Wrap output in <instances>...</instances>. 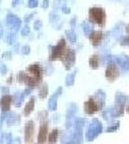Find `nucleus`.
<instances>
[{"label": "nucleus", "mask_w": 129, "mask_h": 144, "mask_svg": "<svg viewBox=\"0 0 129 144\" xmlns=\"http://www.w3.org/2000/svg\"><path fill=\"white\" fill-rule=\"evenodd\" d=\"M89 17L92 22L99 26H103L105 23L106 13L102 8L93 7V8H91L89 11Z\"/></svg>", "instance_id": "f257e3e1"}, {"label": "nucleus", "mask_w": 129, "mask_h": 144, "mask_svg": "<svg viewBox=\"0 0 129 144\" xmlns=\"http://www.w3.org/2000/svg\"><path fill=\"white\" fill-rule=\"evenodd\" d=\"M105 101L99 99L98 97H96L94 95V97H91L87 102L84 105V109H85V112L87 114H93L95 111L99 110L104 105Z\"/></svg>", "instance_id": "f03ea898"}, {"label": "nucleus", "mask_w": 129, "mask_h": 144, "mask_svg": "<svg viewBox=\"0 0 129 144\" xmlns=\"http://www.w3.org/2000/svg\"><path fill=\"white\" fill-rule=\"evenodd\" d=\"M67 44H66V40L64 38L60 39V41L58 42V44L56 46L52 47V52L50 55V60L51 61H55L57 59H63V57L65 56V54L67 53Z\"/></svg>", "instance_id": "7ed1b4c3"}, {"label": "nucleus", "mask_w": 129, "mask_h": 144, "mask_svg": "<svg viewBox=\"0 0 129 144\" xmlns=\"http://www.w3.org/2000/svg\"><path fill=\"white\" fill-rule=\"evenodd\" d=\"M102 132V125L97 119H93L91 125L89 126L87 130V134H86V137H87L88 141H93L100 133Z\"/></svg>", "instance_id": "20e7f679"}, {"label": "nucleus", "mask_w": 129, "mask_h": 144, "mask_svg": "<svg viewBox=\"0 0 129 144\" xmlns=\"http://www.w3.org/2000/svg\"><path fill=\"white\" fill-rule=\"evenodd\" d=\"M6 21H7V25L11 29V32H13V33H17L21 26V20L13 13L7 14Z\"/></svg>", "instance_id": "39448f33"}, {"label": "nucleus", "mask_w": 129, "mask_h": 144, "mask_svg": "<svg viewBox=\"0 0 129 144\" xmlns=\"http://www.w3.org/2000/svg\"><path fill=\"white\" fill-rule=\"evenodd\" d=\"M62 61L64 63V65H65L66 69L69 70L71 67L73 66V64L75 63V51L71 50V49H67V53L63 57Z\"/></svg>", "instance_id": "423d86ee"}, {"label": "nucleus", "mask_w": 129, "mask_h": 144, "mask_svg": "<svg viewBox=\"0 0 129 144\" xmlns=\"http://www.w3.org/2000/svg\"><path fill=\"white\" fill-rule=\"evenodd\" d=\"M105 75H106V78L109 81H115L120 76V69L118 68V66L114 63L109 64L107 68H106Z\"/></svg>", "instance_id": "0eeeda50"}, {"label": "nucleus", "mask_w": 129, "mask_h": 144, "mask_svg": "<svg viewBox=\"0 0 129 144\" xmlns=\"http://www.w3.org/2000/svg\"><path fill=\"white\" fill-rule=\"evenodd\" d=\"M34 121L30 120L26 123L25 126V142L26 143H32L34 139Z\"/></svg>", "instance_id": "6e6552de"}, {"label": "nucleus", "mask_w": 129, "mask_h": 144, "mask_svg": "<svg viewBox=\"0 0 129 144\" xmlns=\"http://www.w3.org/2000/svg\"><path fill=\"white\" fill-rule=\"evenodd\" d=\"M76 110H77V106L74 103L69 105V107L67 109V122H66L67 129H69L71 126H72V118L74 117Z\"/></svg>", "instance_id": "1a4fd4ad"}, {"label": "nucleus", "mask_w": 129, "mask_h": 144, "mask_svg": "<svg viewBox=\"0 0 129 144\" xmlns=\"http://www.w3.org/2000/svg\"><path fill=\"white\" fill-rule=\"evenodd\" d=\"M28 71L30 72L32 74V76H34L35 78L39 79L40 81L41 80V77H42V70H41V67L39 64H31L28 67Z\"/></svg>", "instance_id": "9d476101"}, {"label": "nucleus", "mask_w": 129, "mask_h": 144, "mask_svg": "<svg viewBox=\"0 0 129 144\" xmlns=\"http://www.w3.org/2000/svg\"><path fill=\"white\" fill-rule=\"evenodd\" d=\"M47 131H48V125L47 123L42 124L40 127L39 135H38V142L39 143H44L47 136Z\"/></svg>", "instance_id": "9b49d317"}, {"label": "nucleus", "mask_w": 129, "mask_h": 144, "mask_svg": "<svg viewBox=\"0 0 129 144\" xmlns=\"http://www.w3.org/2000/svg\"><path fill=\"white\" fill-rule=\"evenodd\" d=\"M115 61H116L119 65L124 69V70H129V58L125 55H121V56H117L115 57Z\"/></svg>", "instance_id": "f8f14e48"}, {"label": "nucleus", "mask_w": 129, "mask_h": 144, "mask_svg": "<svg viewBox=\"0 0 129 144\" xmlns=\"http://www.w3.org/2000/svg\"><path fill=\"white\" fill-rule=\"evenodd\" d=\"M11 103H12V97L8 94L3 95V97L0 100V106H1L2 111H9Z\"/></svg>", "instance_id": "ddd939ff"}, {"label": "nucleus", "mask_w": 129, "mask_h": 144, "mask_svg": "<svg viewBox=\"0 0 129 144\" xmlns=\"http://www.w3.org/2000/svg\"><path fill=\"white\" fill-rule=\"evenodd\" d=\"M102 38H103V33L100 32V31H93L90 35V38L92 40V43H93V45H94V46H97L99 43L101 42Z\"/></svg>", "instance_id": "4468645a"}, {"label": "nucleus", "mask_w": 129, "mask_h": 144, "mask_svg": "<svg viewBox=\"0 0 129 144\" xmlns=\"http://www.w3.org/2000/svg\"><path fill=\"white\" fill-rule=\"evenodd\" d=\"M34 107H35V97H31L30 100L28 101V103L26 104L25 108H24V110H23V114L25 116H28L34 110Z\"/></svg>", "instance_id": "2eb2a0df"}, {"label": "nucleus", "mask_w": 129, "mask_h": 144, "mask_svg": "<svg viewBox=\"0 0 129 144\" xmlns=\"http://www.w3.org/2000/svg\"><path fill=\"white\" fill-rule=\"evenodd\" d=\"M19 121V115H18L17 113L15 112H12L9 116H8V119H7V125L10 127V126H13L15 125L16 123H18Z\"/></svg>", "instance_id": "dca6fc26"}, {"label": "nucleus", "mask_w": 129, "mask_h": 144, "mask_svg": "<svg viewBox=\"0 0 129 144\" xmlns=\"http://www.w3.org/2000/svg\"><path fill=\"white\" fill-rule=\"evenodd\" d=\"M24 97H25V94L24 93H16L15 96H13V98H15V100H13V102H15V106L17 108H19L22 104V102L24 101Z\"/></svg>", "instance_id": "f3484780"}, {"label": "nucleus", "mask_w": 129, "mask_h": 144, "mask_svg": "<svg viewBox=\"0 0 129 144\" xmlns=\"http://www.w3.org/2000/svg\"><path fill=\"white\" fill-rule=\"evenodd\" d=\"M127 96L121 94V93H117L116 95V104L117 106H120V107H123L124 104L127 102Z\"/></svg>", "instance_id": "a211bd4d"}, {"label": "nucleus", "mask_w": 129, "mask_h": 144, "mask_svg": "<svg viewBox=\"0 0 129 144\" xmlns=\"http://www.w3.org/2000/svg\"><path fill=\"white\" fill-rule=\"evenodd\" d=\"M75 75H76V70L73 73H69L67 77H66V85L67 86H71L74 84V79H75Z\"/></svg>", "instance_id": "6ab92c4d"}, {"label": "nucleus", "mask_w": 129, "mask_h": 144, "mask_svg": "<svg viewBox=\"0 0 129 144\" xmlns=\"http://www.w3.org/2000/svg\"><path fill=\"white\" fill-rule=\"evenodd\" d=\"M66 36H67V39H68L71 43H75V42H76L77 37H76V34H75L72 30H67V31H66Z\"/></svg>", "instance_id": "aec40b11"}, {"label": "nucleus", "mask_w": 129, "mask_h": 144, "mask_svg": "<svg viewBox=\"0 0 129 144\" xmlns=\"http://www.w3.org/2000/svg\"><path fill=\"white\" fill-rule=\"evenodd\" d=\"M48 94V88H47V85L46 84H44L40 88V91H39V97L40 99H44Z\"/></svg>", "instance_id": "412c9836"}, {"label": "nucleus", "mask_w": 129, "mask_h": 144, "mask_svg": "<svg viewBox=\"0 0 129 144\" xmlns=\"http://www.w3.org/2000/svg\"><path fill=\"white\" fill-rule=\"evenodd\" d=\"M82 27H83V30H84V33H85V35H87V36H90L93 32V26L91 25V24H89V23H87V22H83V24H82Z\"/></svg>", "instance_id": "4be33fe9"}, {"label": "nucleus", "mask_w": 129, "mask_h": 144, "mask_svg": "<svg viewBox=\"0 0 129 144\" xmlns=\"http://www.w3.org/2000/svg\"><path fill=\"white\" fill-rule=\"evenodd\" d=\"M17 40V33H13V32H10L9 35L7 36L6 38V42L8 43L9 45H13V43L16 42Z\"/></svg>", "instance_id": "5701e85b"}, {"label": "nucleus", "mask_w": 129, "mask_h": 144, "mask_svg": "<svg viewBox=\"0 0 129 144\" xmlns=\"http://www.w3.org/2000/svg\"><path fill=\"white\" fill-rule=\"evenodd\" d=\"M58 135H59V131L58 130H53V131L49 134V136H48V142L49 143H55L57 141V137H58Z\"/></svg>", "instance_id": "b1692460"}, {"label": "nucleus", "mask_w": 129, "mask_h": 144, "mask_svg": "<svg viewBox=\"0 0 129 144\" xmlns=\"http://www.w3.org/2000/svg\"><path fill=\"white\" fill-rule=\"evenodd\" d=\"M90 65L93 67V68H97L98 67V64H99V60H98V56L97 55H93L91 58H90Z\"/></svg>", "instance_id": "393cba45"}, {"label": "nucleus", "mask_w": 129, "mask_h": 144, "mask_svg": "<svg viewBox=\"0 0 129 144\" xmlns=\"http://www.w3.org/2000/svg\"><path fill=\"white\" fill-rule=\"evenodd\" d=\"M48 110H57V98L55 97H50L49 102H48Z\"/></svg>", "instance_id": "a878e982"}, {"label": "nucleus", "mask_w": 129, "mask_h": 144, "mask_svg": "<svg viewBox=\"0 0 129 144\" xmlns=\"http://www.w3.org/2000/svg\"><path fill=\"white\" fill-rule=\"evenodd\" d=\"M85 124V119L83 118H77L74 122V129L76 131H82V128Z\"/></svg>", "instance_id": "bb28decb"}, {"label": "nucleus", "mask_w": 129, "mask_h": 144, "mask_svg": "<svg viewBox=\"0 0 129 144\" xmlns=\"http://www.w3.org/2000/svg\"><path fill=\"white\" fill-rule=\"evenodd\" d=\"M120 34H121V29L118 25V26H116V27L114 28V30H113V36L116 38H119L120 36Z\"/></svg>", "instance_id": "cd10ccee"}, {"label": "nucleus", "mask_w": 129, "mask_h": 144, "mask_svg": "<svg viewBox=\"0 0 129 144\" xmlns=\"http://www.w3.org/2000/svg\"><path fill=\"white\" fill-rule=\"evenodd\" d=\"M64 3H65V0H55L54 3H53V8L56 10V8H62L64 6Z\"/></svg>", "instance_id": "c85d7f7f"}, {"label": "nucleus", "mask_w": 129, "mask_h": 144, "mask_svg": "<svg viewBox=\"0 0 129 144\" xmlns=\"http://www.w3.org/2000/svg\"><path fill=\"white\" fill-rule=\"evenodd\" d=\"M20 34H21V36H23V37H26V36L29 35V34H30V28H29V26H24V27L22 28V30H21Z\"/></svg>", "instance_id": "c756f323"}, {"label": "nucleus", "mask_w": 129, "mask_h": 144, "mask_svg": "<svg viewBox=\"0 0 129 144\" xmlns=\"http://www.w3.org/2000/svg\"><path fill=\"white\" fill-rule=\"evenodd\" d=\"M59 16L57 13H51L50 14H49V20L51 21V22H55V21H57V20H59Z\"/></svg>", "instance_id": "7c9ffc66"}, {"label": "nucleus", "mask_w": 129, "mask_h": 144, "mask_svg": "<svg viewBox=\"0 0 129 144\" xmlns=\"http://www.w3.org/2000/svg\"><path fill=\"white\" fill-rule=\"evenodd\" d=\"M31 52V48L29 45H24L22 48H21V53L23 55H29Z\"/></svg>", "instance_id": "2f4dec72"}, {"label": "nucleus", "mask_w": 129, "mask_h": 144, "mask_svg": "<svg viewBox=\"0 0 129 144\" xmlns=\"http://www.w3.org/2000/svg\"><path fill=\"white\" fill-rule=\"evenodd\" d=\"M41 27H42V22L40 20H36L34 22V30L39 31V30L41 29Z\"/></svg>", "instance_id": "473e14b6"}, {"label": "nucleus", "mask_w": 129, "mask_h": 144, "mask_svg": "<svg viewBox=\"0 0 129 144\" xmlns=\"http://www.w3.org/2000/svg\"><path fill=\"white\" fill-rule=\"evenodd\" d=\"M39 3H38V0H29L28 1V7L29 8H36L38 7Z\"/></svg>", "instance_id": "72a5a7b5"}, {"label": "nucleus", "mask_w": 129, "mask_h": 144, "mask_svg": "<svg viewBox=\"0 0 129 144\" xmlns=\"http://www.w3.org/2000/svg\"><path fill=\"white\" fill-rule=\"evenodd\" d=\"M119 126H120V123H116L114 126H110V127L107 129V132L110 133V132H115V131H117V130L119 129Z\"/></svg>", "instance_id": "f704fd0d"}, {"label": "nucleus", "mask_w": 129, "mask_h": 144, "mask_svg": "<svg viewBox=\"0 0 129 144\" xmlns=\"http://www.w3.org/2000/svg\"><path fill=\"white\" fill-rule=\"evenodd\" d=\"M120 45H125V46H129V36L124 37L121 40H120Z\"/></svg>", "instance_id": "c9c22d12"}, {"label": "nucleus", "mask_w": 129, "mask_h": 144, "mask_svg": "<svg viewBox=\"0 0 129 144\" xmlns=\"http://www.w3.org/2000/svg\"><path fill=\"white\" fill-rule=\"evenodd\" d=\"M2 59H5V60H11L12 59V53L7 51V52H4L2 54Z\"/></svg>", "instance_id": "e433bc0d"}, {"label": "nucleus", "mask_w": 129, "mask_h": 144, "mask_svg": "<svg viewBox=\"0 0 129 144\" xmlns=\"http://www.w3.org/2000/svg\"><path fill=\"white\" fill-rule=\"evenodd\" d=\"M62 91H63V89H62V88H61V86H60V88L58 89H57L52 95H51V97H55V98H58L61 94H62Z\"/></svg>", "instance_id": "4c0bfd02"}, {"label": "nucleus", "mask_w": 129, "mask_h": 144, "mask_svg": "<svg viewBox=\"0 0 129 144\" xmlns=\"http://www.w3.org/2000/svg\"><path fill=\"white\" fill-rule=\"evenodd\" d=\"M47 117V111H41V112H39V119H45Z\"/></svg>", "instance_id": "58836bf2"}, {"label": "nucleus", "mask_w": 129, "mask_h": 144, "mask_svg": "<svg viewBox=\"0 0 129 144\" xmlns=\"http://www.w3.org/2000/svg\"><path fill=\"white\" fill-rule=\"evenodd\" d=\"M48 7H49V0H44L41 3V8L46 10Z\"/></svg>", "instance_id": "ea45409f"}, {"label": "nucleus", "mask_w": 129, "mask_h": 144, "mask_svg": "<svg viewBox=\"0 0 129 144\" xmlns=\"http://www.w3.org/2000/svg\"><path fill=\"white\" fill-rule=\"evenodd\" d=\"M32 17H34V13H29V14H26L25 16V18H24V21L27 23L29 22L31 19H32Z\"/></svg>", "instance_id": "a19ab883"}, {"label": "nucleus", "mask_w": 129, "mask_h": 144, "mask_svg": "<svg viewBox=\"0 0 129 144\" xmlns=\"http://www.w3.org/2000/svg\"><path fill=\"white\" fill-rule=\"evenodd\" d=\"M7 71H8V69H7V66L5 64H2L0 66V72H1V74H6Z\"/></svg>", "instance_id": "79ce46f5"}, {"label": "nucleus", "mask_w": 129, "mask_h": 144, "mask_svg": "<svg viewBox=\"0 0 129 144\" xmlns=\"http://www.w3.org/2000/svg\"><path fill=\"white\" fill-rule=\"evenodd\" d=\"M62 12L64 13H66V14H68V13H70V9L68 7H67V6H63L62 7Z\"/></svg>", "instance_id": "37998d69"}, {"label": "nucleus", "mask_w": 129, "mask_h": 144, "mask_svg": "<svg viewBox=\"0 0 129 144\" xmlns=\"http://www.w3.org/2000/svg\"><path fill=\"white\" fill-rule=\"evenodd\" d=\"M6 142L7 143H11L12 142V135L11 134H7L6 135Z\"/></svg>", "instance_id": "c03bdc74"}, {"label": "nucleus", "mask_w": 129, "mask_h": 144, "mask_svg": "<svg viewBox=\"0 0 129 144\" xmlns=\"http://www.w3.org/2000/svg\"><path fill=\"white\" fill-rule=\"evenodd\" d=\"M1 91L3 92V94H9V89L7 88V86H3V88L1 89Z\"/></svg>", "instance_id": "a18cd8bd"}, {"label": "nucleus", "mask_w": 129, "mask_h": 144, "mask_svg": "<svg viewBox=\"0 0 129 144\" xmlns=\"http://www.w3.org/2000/svg\"><path fill=\"white\" fill-rule=\"evenodd\" d=\"M75 23H76V18L73 17L72 19L70 20V26H71V27H75Z\"/></svg>", "instance_id": "49530a36"}, {"label": "nucleus", "mask_w": 129, "mask_h": 144, "mask_svg": "<svg viewBox=\"0 0 129 144\" xmlns=\"http://www.w3.org/2000/svg\"><path fill=\"white\" fill-rule=\"evenodd\" d=\"M6 135H7V134L1 135V136H0V143H2L4 140H6Z\"/></svg>", "instance_id": "de8ad7c7"}, {"label": "nucleus", "mask_w": 129, "mask_h": 144, "mask_svg": "<svg viewBox=\"0 0 129 144\" xmlns=\"http://www.w3.org/2000/svg\"><path fill=\"white\" fill-rule=\"evenodd\" d=\"M31 90H32V89H30L29 88H28L27 89H25V90H24V92H23V93L25 94V96H26V95H29V93H30V91H31Z\"/></svg>", "instance_id": "09e8293b"}, {"label": "nucleus", "mask_w": 129, "mask_h": 144, "mask_svg": "<svg viewBox=\"0 0 129 144\" xmlns=\"http://www.w3.org/2000/svg\"><path fill=\"white\" fill-rule=\"evenodd\" d=\"M2 36H3V27H2L1 23H0V38H2Z\"/></svg>", "instance_id": "8fccbe9b"}, {"label": "nucleus", "mask_w": 129, "mask_h": 144, "mask_svg": "<svg viewBox=\"0 0 129 144\" xmlns=\"http://www.w3.org/2000/svg\"><path fill=\"white\" fill-rule=\"evenodd\" d=\"M18 1H19V0H13V7L17 6L18 3Z\"/></svg>", "instance_id": "3c124183"}, {"label": "nucleus", "mask_w": 129, "mask_h": 144, "mask_svg": "<svg viewBox=\"0 0 129 144\" xmlns=\"http://www.w3.org/2000/svg\"><path fill=\"white\" fill-rule=\"evenodd\" d=\"M127 33L129 34V25H128V27H127Z\"/></svg>", "instance_id": "603ef678"}, {"label": "nucleus", "mask_w": 129, "mask_h": 144, "mask_svg": "<svg viewBox=\"0 0 129 144\" xmlns=\"http://www.w3.org/2000/svg\"><path fill=\"white\" fill-rule=\"evenodd\" d=\"M126 110H127V111H128V113H129V106L127 107V109H126Z\"/></svg>", "instance_id": "864d4df0"}]
</instances>
